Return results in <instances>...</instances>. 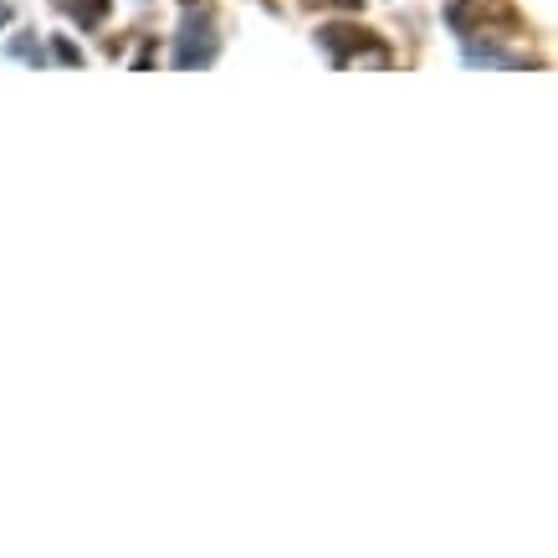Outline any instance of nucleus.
<instances>
[{"label": "nucleus", "instance_id": "obj_1", "mask_svg": "<svg viewBox=\"0 0 558 558\" xmlns=\"http://www.w3.org/2000/svg\"><path fill=\"white\" fill-rule=\"evenodd\" d=\"M185 41H180V68H195V62H210V51H216V26L210 21H185Z\"/></svg>", "mask_w": 558, "mask_h": 558}, {"label": "nucleus", "instance_id": "obj_2", "mask_svg": "<svg viewBox=\"0 0 558 558\" xmlns=\"http://www.w3.org/2000/svg\"><path fill=\"white\" fill-rule=\"evenodd\" d=\"M102 5H108V0H83V5L72 0V16H83V21H98V16H102Z\"/></svg>", "mask_w": 558, "mask_h": 558}, {"label": "nucleus", "instance_id": "obj_3", "mask_svg": "<svg viewBox=\"0 0 558 558\" xmlns=\"http://www.w3.org/2000/svg\"><path fill=\"white\" fill-rule=\"evenodd\" d=\"M303 5H313V11H318V5H339V11H354L359 0H303Z\"/></svg>", "mask_w": 558, "mask_h": 558}, {"label": "nucleus", "instance_id": "obj_4", "mask_svg": "<svg viewBox=\"0 0 558 558\" xmlns=\"http://www.w3.org/2000/svg\"><path fill=\"white\" fill-rule=\"evenodd\" d=\"M57 57H62V62H83V57H77V47H72V41H57Z\"/></svg>", "mask_w": 558, "mask_h": 558}, {"label": "nucleus", "instance_id": "obj_5", "mask_svg": "<svg viewBox=\"0 0 558 558\" xmlns=\"http://www.w3.org/2000/svg\"><path fill=\"white\" fill-rule=\"evenodd\" d=\"M5 16H11V11H5V5H0V21H5Z\"/></svg>", "mask_w": 558, "mask_h": 558}, {"label": "nucleus", "instance_id": "obj_6", "mask_svg": "<svg viewBox=\"0 0 558 558\" xmlns=\"http://www.w3.org/2000/svg\"><path fill=\"white\" fill-rule=\"evenodd\" d=\"M190 5H195V0H190Z\"/></svg>", "mask_w": 558, "mask_h": 558}]
</instances>
